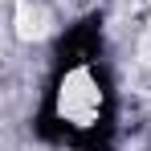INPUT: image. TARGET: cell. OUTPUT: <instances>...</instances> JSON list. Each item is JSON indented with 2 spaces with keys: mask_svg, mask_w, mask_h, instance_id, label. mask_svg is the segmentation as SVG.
I'll use <instances>...</instances> for the list:
<instances>
[{
  "mask_svg": "<svg viewBox=\"0 0 151 151\" xmlns=\"http://www.w3.org/2000/svg\"><path fill=\"white\" fill-rule=\"evenodd\" d=\"M41 21H45V17H41V8H33V0H21V4H17V37H21V41L41 37V33H45Z\"/></svg>",
  "mask_w": 151,
  "mask_h": 151,
  "instance_id": "cell-1",
  "label": "cell"
}]
</instances>
